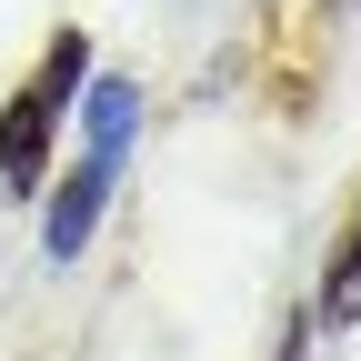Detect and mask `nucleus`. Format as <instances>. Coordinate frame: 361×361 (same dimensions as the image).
I'll list each match as a JSON object with an SVG mask.
<instances>
[{
	"mask_svg": "<svg viewBox=\"0 0 361 361\" xmlns=\"http://www.w3.org/2000/svg\"><path fill=\"white\" fill-rule=\"evenodd\" d=\"M80 121H90V151H121L130 161V130H141V80H80Z\"/></svg>",
	"mask_w": 361,
	"mask_h": 361,
	"instance_id": "obj_3",
	"label": "nucleus"
},
{
	"mask_svg": "<svg viewBox=\"0 0 361 361\" xmlns=\"http://www.w3.org/2000/svg\"><path fill=\"white\" fill-rule=\"evenodd\" d=\"M311 322H331V331L361 322V211H351V231H341V251H331V281H322V311H311Z\"/></svg>",
	"mask_w": 361,
	"mask_h": 361,
	"instance_id": "obj_4",
	"label": "nucleus"
},
{
	"mask_svg": "<svg viewBox=\"0 0 361 361\" xmlns=\"http://www.w3.org/2000/svg\"><path fill=\"white\" fill-rule=\"evenodd\" d=\"M111 191H121V151H80L51 180V201H40V251H51V261H80L90 231H101V211H111Z\"/></svg>",
	"mask_w": 361,
	"mask_h": 361,
	"instance_id": "obj_1",
	"label": "nucleus"
},
{
	"mask_svg": "<svg viewBox=\"0 0 361 361\" xmlns=\"http://www.w3.org/2000/svg\"><path fill=\"white\" fill-rule=\"evenodd\" d=\"M301 351H311V322L291 311V322H281V351H271V361H301Z\"/></svg>",
	"mask_w": 361,
	"mask_h": 361,
	"instance_id": "obj_5",
	"label": "nucleus"
},
{
	"mask_svg": "<svg viewBox=\"0 0 361 361\" xmlns=\"http://www.w3.org/2000/svg\"><path fill=\"white\" fill-rule=\"evenodd\" d=\"M51 141H61V111L20 80V90H11V111H0V191H11V201L40 191V161H51Z\"/></svg>",
	"mask_w": 361,
	"mask_h": 361,
	"instance_id": "obj_2",
	"label": "nucleus"
}]
</instances>
